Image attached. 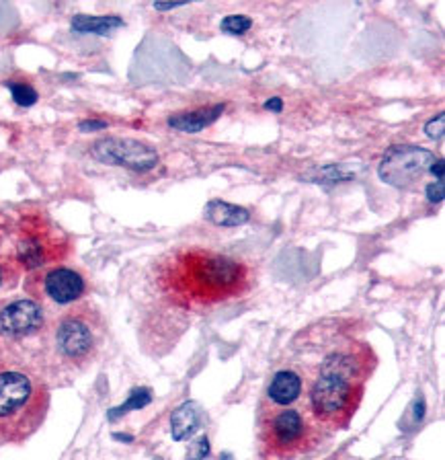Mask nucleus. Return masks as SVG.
<instances>
[{
	"label": "nucleus",
	"mask_w": 445,
	"mask_h": 460,
	"mask_svg": "<svg viewBox=\"0 0 445 460\" xmlns=\"http://www.w3.org/2000/svg\"><path fill=\"white\" fill-rule=\"evenodd\" d=\"M427 198H429V201H437V204H440V201L443 199V181H435V183H431L429 187H427Z\"/></svg>",
	"instance_id": "obj_22"
},
{
	"label": "nucleus",
	"mask_w": 445,
	"mask_h": 460,
	"mask_svg": "<svg viewBox=\"0 0 445 460\" xmlns=\"http://www.w3.org/2000/svg\"><path fill=\"white\" fill-rule=\"evenodd\" d=\"M39 340L46 372L76 376L95 364L107 340V325L99 308L83 300L49 316Z\"/></svg>",
	"instance_id": "obj_2"
},
{
	"label": "nucleus",
	"mask_w": 445,
	"mask_h": 460,
	"mask_svg": "<svg viewBox=\"0 0 445 460\" xmlns=\"http://www.w3.org/2000/svg\"><path fill=\"white\" fill-rule=\"evenodd\" d=\"M253 27V21H250L247 14H228V17L222 19L220 29L230 35H242L247 33L249 29Z\"/></svg>",
	"instance_id": "obj_19"
},
{
	"label": "nucleus",
	"mask_w": 445,
	"mask_h": 460,
	"mask_svg": "<svg viewBox=\"0 0 445 460\" xmlns=\"http://www.w3.org/2000/svg\"><path fill=\"white\" fill-rule=\"evenodd\" d=\"M156 286L177 306H215L247 296L255 288V270L218 251L189 244L158 259Z\"/></svg>",
	"instance_id": "obj_1"
},
{
	"label": "nucleus",
	"mask_w": 445,
	"mask_h": 460,
	"mask_svg": "<svg viewBox=\"0 0 445 460\" xmlns=\"http://www.w3.org/2000/svg\"><path fill=\"white\" fill-rule=\"evenodd\" d=\"M435 161V155L427 148L398 144L384 153L378 175L384 183L397 187V190H414L416 185L423 183Z\"/></svg>",
	"instance_id": "obj_8"
},
{
	"label": "nucleus",
	"mask_w": 445,
	"mask_h": 460,
	"mask_svg": "<svg viewBox=\"0 0 445 460\" xmlns=\"http://www.w3.org/2000/svg\"><path fill=\"white\" fill-rule=\"evenodd\" d=\"M124 25V19L118 14H105V17H92V14H76L72 19V31L76 33H95L107 35L113 29Z\"/></svg>",
	"instance_id": "obj_16"
},
{
	"label": "nucleus",
	"mask_w": 445,
	"mask_h": 460,
	"mask_svg": "<svg viewBox=\"0 0 445 460\" xmlns=\"http://www.w3.org/2000/svg\"><path fill=\"white\" fill-rule=\"evenodd\" d=\"M148 402H150V391H148V388H142V391L132 393V397H129V401L126 402L124 407L113 409L115 413H111L109 417H111V420H115V417H118V415L127 413V409H140L144 405H148Z\"/></svg>",
	"instance_id": "obj_20"
},
{
	"label": "nucleus",
	"mask_w": 445,
	"mask_h": 460,
	"mask_svg": "<svg viewBox=\"0 0 445 460\" xmlns=\"http://www.w3.org/2000/svg\"><path fill=\"white\" fill-rule=\"evenodd\" d=\"M11 239L13 255L25 273L66 263L74 251L70 234L57 226L41 208H27L19 214L11 230Z\"/></svg>",
	"instance_id": "obj_5"
},
{
	"label": "nucleus",
	"mask_w": 445,
	"mask_h": 460,
	"mask_svg": "<svg viewBox=\"0 0 445 460\" xmlns=\"http://www.w3.org/2000/svg\"><path fill=\"white\" fill-rule=\"evenodd\" d=\"M308 386H310V380H308L306 372L300 368H282L273 372L269 378V385L265 388V394L258 407L265 409H282V407H293L298 402H304L308 394Z\"/></svg>",
	"instance_id": "obj_12"
},
{
	"label": "nucleus",
	"mask_w": 445,
	"mask_h": 460,
	"mask_svg": "<svg viewBox=\"0 0 445 460\" xmlns=\"http://www.w3.org/2000/svg\"><path fill=\"white\" fill-rule=\"evenodd\" d=\"M376 366L378 356L373 354L371 345L365 341H345L325 356L316 374H330V376H339L349 383L365 385Z\"/></svg>",
	"instance_id": "obj_9"
},
{
	"label": "nucleus",
	"mask_w": 445,
	"mask_h": 460,
	"mask_svg": "<svg viewBox=\"0 0 445 460\" xmlns=\"http://www.w3.org/2000/svg\"><path fill=\"white\" fill-rule=\"evenodd\" d=\"M443 124H445L443 113H440V115H437V118H433L431 121H427L425 132H427L429 138H433V140H441V136H443Z\"/></svg>",
	"instance_id": "obj_21"
},
{
	"label": "nucleus",
	"mask_w": 445,
	"mask_h": 460,
	"mask_svg": "<svg viewBox=\"0 0 445 460\" xmlns=\"http://www.w3.org/2000/svg\"><path fill=\"white\" fill-rule=\"evenodd\" d=\"M105 128H107L105 121H83L81 124L83 132H89V129L92 132V129H105Z\"/></svg>",
	"instance_id": "obj_24"
},
{
	"label": "nucleus",
	"mask_w": 445,
	"mask_h": 460,
	"mask_svg": "<svg viewBox=\"0 0 445 460\" xmlns=\"http://www.w3.org/2000/svg\"><path fill=\"white\" fill-rule=\"evenodd\" d=\"M199 428V411L196 402H183L170 417V434L177 442L187 440Z\"/></svg>",
	"instance_id": "obj_15"
},
{
	"label": "nucleus",
	"mask_w": 445,
	"mask_h": 460,
	"mask_svg": "<svg viewBox=\"0 0 445 460\" xmlns=\"http://www.w3.org/2000/svg\"><path fill=\"white\" fill-rule=\"evenodd\" d=\"M49 314L33 298H13L0 306V337L6 341H23L41 337Z\"/></svg>",
	"instance_id": "obj_10"
},
{
	"label": "nucleus",
	"mask_w": 445,
	"mask_h": 460,
	"mask_svg": "<svg viewBox=\"0 0 445 460\" xmlns=\"http://www.w3.org/2000/svg\"><path fill=\"white\" fill-rule=\"evenodd\" d=\"M49 386L39 370L17 359L0 362V442L21 444L41 428Z\"/></svg>",
	"instance_id": "obj_3"
},
{
	"label": "nucleus",
	"mask_w": 445,
	"mask_h": 460,
	"mask_svg": "<svg viewBox=\"0 0 445 460\" xmlns=\"http://www.w3.org/2000/svg\"><path fill=\"white\" fill-rule=\"evenodd\" d=\"M6 86H9V89H11L13 99H14V103H17V105L31 107V105L38 103V97H39L38 91H35L29 83L9 81V83H6Z\"/></svg>",
	"instance_id": "obj_18"
},
{
	"label": "nucleus",
	"mask_w": 445,
	"mask_h": 460,
	"mask_svg": "<svg viewBox=\"0 0 445 460\" xmlns=\"http://www.w3.org/2000/svg\"><path fill=\"white\" fill-rule=\"evenodd\" d=\"M431 172L437 175V181H443V161L441 158H437V161L431 164Z\"/></svg>",
	"instance_id": "obj_25"
},
{
	"label": "nucleus",
	"mask_w": 445,
	"mask_h": 460,
	"mask_svg": "<svg viewBox=\"0 0 445 460\" xmlns=\"http://www.w3.org/2000/svg\"><path fill=\"white\" fill-rule=\"evenodd\" d=\"M25 294L46 308H68L83 302L91 292V279L86 273L70 263L48 265L29 271L25 276Z\"/></svg>",
	"instance_id": "obj_7"
},
{
	"label": "nucleus",
	"mask_w": 445,
	"mask_h": 460,
	"mask_svg": "<svg viewBox=\"0 0 445 460\" xmlns=\"http://www.w3.org/2000/svg\"><path fill=\"white\" fill-rule=\"evenodd\" d=\"M91 155L103 164L126 167L138 172L153 171L158 164L156 150L150 144L132 138H100L91 144Z\"/></svg>",
	"instance_id": "obj_11"
},
{
	"label": "nucleus",
	"mask_w": 445,
	"mask_h": 460,
	"mask_svg": "<svg viewBox=\"0 0 445 460\" xmlns=\"http://www.w3.org/2000/svg\"><path fill=\"white\" fill-rule=\"evenodd\" d=\"M177 6H185V3H156L154 4V9H158V11H170V9H177Z\"/></svg>",
	"instance_id": "obj_26"
},
{
	"label": "nucleus",
	"mask_w": 445,
	"mask_h": 460,
	"mask_svg": "<svg viewBox=\"0 0 445 460\" xmlns=\"http://www.w3.org/2000/svg\"><path fill=\"white\" fill-rule=\"evenodd\" d=\"M3 243H4V236L0 234V294L13 290L25 273L21 270L17 259H14L13 249L3 247Z\"/></svg>",
	"instance_id": "obj_17"
},
{
	"label": "nucleus",
	"mask_w": 445,
	"mask_h": 460,
	"mask_svg": "<svg viewBox=\"0 0 445 460\" xmlns=\"http://www.w3.org/2000/svg\"><path fill=\"white\" fill-rule=\"evenodd\" d=\"M265 110H271V111L279 113V111L284 110V101L279 99V97H273V99L267 101V103H265Z\"/></svg>",
	"instance_id": "obj_23"
},
{
	"label": "nucleus",
	"mask_w": 445,
	"mask_h": 460,
	"mask_svg": "<svg viewBox=\"0 0 445 460\" xmlns=\"http://www.w3.org/2000/svg\"><path fill=\"white\" fill-rule=\"evenodd\" d=\"M205 218L215 226H242L250 220V212L247 208L228 204V201L212 199L205 206Z\"/></svg>",
	"instance_id": "obj_14"
},
{
	"label": "nucleus",
	"mask_w": 445,
	"mask_h": 460,
	"mask_svg": "<svg viewBox=\"0 0 445 460\" xmlns=\"http://www.w3.org/2000/svg\"><path fill=\"white\" fill-rule=\"evenodd\" d=\"M224 110H226L224 103H215L207 107H197V110L172 113L169 118V126L172 129H177V132L197 134L201 129L210 128L214 121H218L220 115L224 113Z\"/></svg>",
	"instance_id": "obj_13"
},
{
	"label": "nucleus",
	"mask_w": 445,
	"mask_h": 460,
	"mask_svg": "<svg viewBox=\"0 0 445 460\" xmlns=\"http://www.w3.org/2000/svg\"><path fill=\"white\" fill-rule=\"evenodd\" d=\"M363 393L365 385L349 383L330 374H316L308 386L306 405L314 421L325 431L347 429L362 405Z\"/></svg>",
	"instance_id": "obj_6"
},
{
	"label": "nucleus",
	"mask_w": 445,
	"mask_h": 460,
	"mask_svg": "<svg viewBox=\"0 0 445 460\" xmlns=\"http://www.w3.org/2000/svg\"><path fill=\"white\" fill-rule=\"evenodd\" d=\"M327 431L314 421L306 401L293 407L257 411V450L261 460H296L325 442Z\"/></svg>",
	"instance_id": "obj_4"
}]
</instances>
